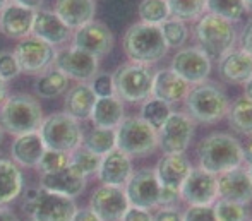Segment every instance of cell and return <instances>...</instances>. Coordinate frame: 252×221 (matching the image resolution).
Returning a JSON list of instances; mask_svg holds the SVG:
<instances>
[{
	"label": "cell",
	"instance_id": "681fc988",
	"mask_svg": "<svg viewBox=\"0 0 252 221\" xmlns=\"http://www.w3.org/2000/svg\"><path fill=\"white\" fill-rule=\"evenodd\" d=\"M9 2H14V3H19V5H24V7H30L33 10H38L41 9L45 0H9Z\"/></svg>",
	"mask_w": 252,
	"mask_h": 221
},
{
	"label": "cell",
	"instance_id": "6da1fadb",
	"mask_svg": "<svg viewBox=\"0 0 252 221\" xmlns=\"http://www.w3.org/2000/svg\"><path fill=\"white\" fill-rule=\"evenodd\" d=\"M197 158H199V168L213 175H220L242 166L246 163V149L233 135L213 132L202 139L197 149Z\"/></svg>",
	"mask_w": 252,
	"mask_h": 221
},
{
	"label": "cell",
	"instance_id": "f907efd6",
	"mask_svg": "<svg viewBox=\"0 0 252 221\" xmlns=\"http://www.w3.org/2000/svg\"><path fill=\"white\" fill-rule=\"evenodd\" d=\"M0 221H19L17 216L5 206H0Z\"/></svg>",
	"mask_w": 252,
	"mask_h": 221
},
{
	"label": "cell",
	"instance_id": "db71d44e",
	"mask_svg": "<svg viewBox=\"0 0 252 221\" xmlns=\"http://www.w3.org/2000/svg\"><path fill=\"white\" fill-rule=\"evenodd\" d=\"M7 98V88H5V81L0 79V105L5 101Z\"/></svg>",
	"mask_w": 252,
	"mask_h": 221
},
{
	"label": "cell",
	"instance_id": "3957f363",
	"mask_svg": "<svg viewBox=\"0 0 252 221\" xmlns=\"http://www.w3.org/2000/svg\"><path fill=\"white\" fill-rule=\"evenodd\" d=\"M43 120L41 106L33 96L16 95L0 105V127L3 132L23 135L36 132Z\"/></svg>",
	"mask_w": 252,
	"mask_h": 221
},
{
	"label": "cell",
	"instance_id": "f6af8a7d",
	"mask_svg": "<svg viewBox=\"0 0 252 221\" xmlns=\"http://www.w3.org/2000/svg\"><path fill=\"white\" fill-rule=\"evenodd\" d=\"M153 221H184V213L177 206H161L153 216Z\"/></svg>",
	"mask_w": 252,
	"mask_h": 221
},
{
	"label": "cell",
	"instance_id": "52a82bcc",
	"mask_svg": "<svg viewBox=\"0 0 252 221\" xmlns=\"http://www.w3.org/2000/svg\"><path fill=\"white\" fill-rule=\"evenodd\" d=\"M45 148L53 151L72 153L83 144V129L79 122L69 117L67 113H52L41 120L38 129Z\"/></svg>",
	"mask_w": 252,
	"mask_h": 221
},
{
	"label": "cell",
	"instance_id": "ee69618b",
	"mask_svg": "<svg viewBox=\"0 0 252 221\" xmlns=\"http://www.w3.org/2000/svg\"><path fill=\"white\" fill-rule=\"evenodd\" d=\"M184 221H216L213 206H189L184 213Z\"/></svg>",
	"mask_w": 252,
	"mask_h": 221
},
{
	"label": "cell",
	"instance_id": "b9f144b4",
	"mask_svg": "<svg viewBox=\"0 0 252 221\" xmlns=\"http://www.w3.org/2000/svg\"><path fill=\"white\" fill-rule=\"evenodd\" d=\"M91 89L96 95V98H108V96H115V89H113V79L112 74L101 72L91 79Z\"/></svg>",
	"mask_w": 252,
	"mask_h": 221
},
{
	"label": "cell",
	"instance_id": "ac0fdd59",
	"mask_svg": "<svg viewBox=\"0 0 252 221\" xmlns=\"http://www.w3.org/2000/svg\"><path fill=\"white\" fill-rule=\"evenodd\" d=\"M129 206L124 187L101 185L91 194L90 199V209L101 221H120Z\"/></svg>",
	"mask_w": 252,
	"mask_h": 221
},
{
	"label": "cell",
	"instance_id": "d6986e66",
	"mask_svg": "<svg viewBox=\"0 0 252 221\" xmlns=\"http://www.w3.org/2000/svg\"><path fill=\"white\" fill-rule=\"evenodd\" d=\"M216 182H218V199H226L246 206L252 201V180L246 165L220 173L216 175Z\"/></svg>",
	"mask_w": 252,
	"mask_h": 221
},
{
	"label": "cell",
	"instance_id": "816d5d0a",
	"mask_svg": "<svg viewBox=\"0 0 252 221\" xmlns=\"http://www.w3.org/2000/svg\"><path fill=\"white\" fill-rule=\"evenodd\" d=\"M246 168H247V172H249V177H251V180H252V142L249 144V148L246 149Z\"/></svg>",
	"mask_w": 252,
	"mask_h": 221
},
{
	"label": "cell",
	"instance_id": "9a60e30c",
	"mask_svg": "<svg viewBox=\"0 0 252 221\" xmlns=\"http://www.w3.org/2000/svg\"><path fill=\"white\" fill-rule=\"evenodd\" d=\"M53 67L63 74L67 79H74L77 83H88L98 74L100 60L86 52L74 48H63L57 52Z\"/></svg>",
	"mask_w": 252,
	"mask_h": 221
},
{
	"label": "cell",
	"instance_id": "d6a6232c",
	"mask_svg": "<svg viewBox=\"0 0 252 221\" xmlns=\"http://www.w3.org/2000/svg\"><path fill=\"white\" fill-rule=\"evenodd\" d=\"M83 148L94 153L98 156H105L112 149L117 148V134L115 129H103V127H93L86 135H83Z\"/></svg>",
	"mask_w": 252,
	"mask_h": 221
},
{
	"label": "cell",
	"instance_id": "7c38bea8",
	"mask_svg": "<svg viewBox=\"0 0 252 221\" xmlns=\"http://www.w3.org/2000/svg\"><path fill=\"white\" fill-rule=\"evenodd\" d=\"M55 55V46L45 43L43 40L33 36V34L21 38L14 50V57H16L19 70L26 74H41L50 69Z\"/></svg>",
	"mask_w": 252,
	"mask_h": 221
},
{
	"label": "cell",
	"instance_id": "836d02e7",
	"mask_svg": "<svg viewBox=\"0 0 252 221\" xmlns=\"http://www.w3.org/2000/svg\"><path fill=\"white\" fill-rule=\"evenodd\" d=\"M100 163H101V156L88 151L83 146H79L72 153H69V168L76 175L83 178H88L90 175H96L98 168H100Z\"/></svg>",
	"mask_w": 252,
	"mask_h": 221
},
{
	"label": "cell",
	"instance_id": "9c48e42d",
	"mask_svg": "<svg viewBox=\"0 0 252 221\" xmlns=\"http://www.w3.org/2000/svg\"><path fill=\"white\" fill-rule=\"evenodd\" d=\"M190 163L184 155H163L155 168L158 182L161 185L159 208L173 206L180 199V187L190 172Z\"/></svg>",
	"mask_w": 252,
	"mask_h": 221
},
{
	"label": "cell",
	"instance_id": "bcb514c9",
	"mask_svg": "<svg viewBox=\"0 0 252 221\" xmlns=\"http://www.w3.org/2000/svg\"><path fill=\"white\" fill-rule=\"evenodd\" d=\"M120 221H153V215L148 209H141V208H134L129 206V209L126 211V215L122 216Z\"/></svg>",
	"mask_w": 252,
	"mask_h": 221
},
{
	"label": "cell",
	"instance_id": "30bf717a",
	"mask_svg": "<svg viewBox=\"0 0 252 221\" xmlns=\"http://www.w3.org/2000/svg\"><path fill=\"white\" fill-rule=\"evenodd\" d=\"M76 209L74 199L43 189H38L36 197L23 202V211L33 221H70Z\"/></svg>",
	"mask_w": 252,
	"mask_h": 221
},
{
	"label": "cell",
	"instance_id": "ab89813d",
	"mask_svg": "<svg viewBox=\"0 0 252 221\" xmlns=\"http://www.w3.org/2000/svg\"><path fill=\"white\" fill-rule=\"evenodd\" d=\"M137 12H139L141 23L155 24V26H159L170 17V9L166 0H143L139 3Z\"/></svg>",
	"mask_w": 252,
	"mask_h": 221
},
{
	"label": "cell",
	"instance_id": "7dc6e473",
	"mask_svg": "<svg viewBox=\"0 0 252 221\" xmlns=\"http://www.w3.org/2000/svg\"><path fill=\"white\" fill-rule=\"evenodd\" d=\"M240 50H244L246 53L252 55V19H249L244 26L242 33H240Z\"/></svg>",
	"mask_w": 252,
	"mask_h": 221
},
{
	"label": "cell",
	"instance_id": "f1b7e54d",
	"mask_svg": "<svg viewBox=\"0 0 252 221\" xmlns=\"http://www.w3.org/2000/svg\"><path fill=\"white\" fill-rule=\"evenodd\" d=\"M24 190V178L21 168L14 161L0 158V206L16 201Z\"/></svg>",
	"mask_w": 252,
	"mask_h": 221
},
{
	"label": "cell",
	"instance_id": "44dd1931",
	"mask_svg": "<svg viewBox=\"0 0 252 221\" xmlns=\"http://www.w3.org/2000/svg\"><path fill=\"white\" fill-rule=\"evenodd\" d=\"M132 175V161L130 156H127L119 148L112 149L101 156L100 168H98V180L101 185H112V187H124L127 180Z\"/></svg>",
	"mask_w": 252,
	"mask_h": 221
},
{
	"label": "cell",
	"instance_id": "d590c367",
	"mask_svg": "<svg viewBox=\"0 0 252 221\" xmlns=\"http://www.w3.org/2000/svg\"><path fill=\"white\" fill-rule=\"evenodd\" d=\"M172 112V105L155 98V96H150L148 99H144L143 106H141V119L146 124H150L155 130H158Z\"/></svg>",
	"mask_w": 252,
	"mask_h": 221
},
{
	"label": "cell",
	"instance_id": "1f68e13d",
	"mask_svg": "<svg viewBox=\"0 0 252 221\" xmlns=\"http://www.w3.org/2000/svg\"><path fill=\"white\" fill-rule=\"evenodd\" d=\"M228 124L235 132L244 135H252V101L240 96L233 103H230L228 112Z\"/></svg>",
	"mask_w": 252,
	"mask_h": 221
},
{
	"label": "cell",
	"instance_id": "5b68a950",
	"mask_svg": "<svg viewBox=\"0 0 252 221\" xmlns=\"http://www.w3.org/2000/svg\"><path fill=\"white\" fill-rule=\"evenodd\" d=\"M187 115L199 124H216L226 117L230 101L225 91L216 84H197L186 98Z\"/></svg>",
	"mask_w": 252,
	"mask_h": 221
},
{
	"label": "cell",
	"instance_id": "8d00e7d4",
	"mask_svg": "<svg viewBox=\"0 0 252 221\" xmlns=\"http://www.w3.org/2000/svg\"><path fill=\"white\" fill-rule=\"evenodd\" d=\"M170 9V17H175L184 23L197 21L206 14V0H166Z\"/></svg>",
	"mask_w": 252,
	"mask_h": 221
},
{
	"label": "cell",
	"instance_id": "f35d334b",
	"mask_svg": "<svg viewBox=\"0 0 252 221\" xmlns=\"http://www.w3.org/2000/svg\"><path fill=\"white\" fill-rule=\"evenodd\" d=\"M213 213L216 221H249V209L246 204L216 199L213 202Z\"/></svg>",
	"mask_w": 252,
	"mask_h": 221
},
{
	"label": "cell",
	"instance_id": "484cf974",
	"mask_svg": "<svg viewBox=\"0 0 252 221\" xmlns=\"http://www.w3.org/2000/svg\"><path fill=\"white\" fill-rule=\"evenodd\" d=\"M40 184L43 190L74 199L84 192V189H86V178L76 175V173L67 166V168H63V170H59V172L43 173Z\"/></svg>",
	"mask_w": 252,
	"mask_h": 221
},
{
	"label": "cell",
	"instance_id": "7a4b0ae2",
	"mask_svg": "<svg viewBox=\"0 0 252 221\" xmlns=\"http://www.w3.org/2000/svg\"><path fill=\"white\" fill-rule=\"evenodd\" d=\"M124 52L129 57L130 62L144 63H156L166 55L168 46L159 26L146 23L132 24L124 34Z\"/></svg>",
	"mask_w": 252,
	"mask_h": 221
},
{
	"label": "cell",
	"instance_id": "4316f807",
	"mask_svg": "<svg viewBox=\"0 0 252 221\" xmlns=\"http://www.w3.org/2000/svg\"><path fill=\"white\" fill-rule=\"evenodd\" d=\"M94 10H96L94 0H55L53 12L65 26H69L70 30H77L93 21Z\"/></svg>",
	"mask_w": 252,
	"mask_h": 221
},
{
	"label": "cell",
	"instance_id": "e0dca14e",
	"mask_svg": "<svg viewBox=\"0 0 252 221\" xmlns=\"http://www.w3.org/2000/svg\"><path fill=\"white\" fill-rule=\"evenodd\" d=\"M72 46L100 60L113 48V33L105 23L93 19L84 26L77 28L76 33L72 34Z\"/></svg>",
	"mask_w": 252,
	"mask_h": 221
},
{
	"label": "cell",
	"instance_id": "74e56055",
	"mask_svg": "<svg viewBox=\"0 0 252 221\" xmlns=\"http://www.w3.org/2000/svg\"><path fill=\"white\" fill-rule=\"evenodd\" d=\"M159 30H161L163 40L168 48H182L187 43V38H189V28L187 23L175 17H168L165 23L159 24Z\"/></svg>",
	"mask_w": 252,
	"mask_h": 221
},
{
	"label": "cell",
	"instance_id": "7402d4cb",
	"mask_svg": "<svg viewBox=\"0 0 252 221\" xmlns=\"http://www.w3.org/2000/svg\"><path fill=\"white\" fill-rule=\"evenodd\" d=\"M36 10L19 3L9 2L0 12V31L7 38H26L31 34L33 19Z\"/></svg>",
	"mask_w": 252,
	"mask_h": 221
},
{
	"label": "cell",
	"instance_id": "f546056e",
	"mask_svg": "<svg viewBox=\"0 0 252 221\" xmlns=\"http://www.w3.org/2000/svg\"><path fill=\"white\" fill-rule=\"evenodd\" d=\"M90 119L93 120L94 127L117 129L124 120V101L117 96L98 98Z\"/></svg>",
	"mask_w": 252,
	"mask_h": 221
},
{
	"label": "cell",
	"instance_id": "e575fe53",
	"mask_svg": "<svg viewBox=\"0 0 252 221\" xmlns=\"http://www.w3.org/2000/svg\"><path fill=\"white\" fill-rule=\"evenodd\" d=\"M246 10V0H206V12L223 17L233 24L242 19Z\"/></svg>",
	"mask_w": 252,
	"mask_h": 221
},
{
	"label": "cell",
	"instance_id": "277c9868",
	"mask_svg": "<svg viewBox=\"0 0 252 221\" xmlns=\"http://www.w3.org/2000/svg\"><path fill=\"white\" fill-rule=\"evenodd\" d=\"M194 36H196L199 48L206 52L209 59H220L226 52L233 50L237 40V30L233 23L218 17L215 14H202L197 19L194 28Z\"/></svg>",
	"mask_w": 252,
	"mask_h": 221
},
{
	"label": "cell",
	"instance_id": "60d3db41",
	"mask_svg": "<svg viewBox=\"0 0 252 221\" xmlns=\"http://www.w3.org/2000/svg\"><path fill=\"white\" fill-rule=\"evenodd\" d=\"M69 166V153L62 151H53V149H45L43 156H41L40 163L36 168L40 170V173H53L63 170Z\"/></svg>",
	"mask_w": 252,
	"mask_h": 221
},
{
	"label": "cell",
	"instance_id": "ffe728a7",
	"mask_svg": "<svg viewBox=\"0 0 252 221\" xmlns=\"http://www.w3.org/2000/svg\"><path fill=\"white\" fill-rule=\"evenodd\" d=\"M31 34L43 40L45 43L57 46L67 43L72 38V30L69 26H65L53 10L38 9L34 12Z\"/></svg>",
	"mask_w": 252,
	"mask_h": 221
},
{
	"label": "cell",
	"instance_id": "9f6ffc18",
	"mask_svg": "<svg viewBox=\"0 0 252 221\" xmlns=\"http://www.w3.org/2000/svg\"><path fill=\"white\" fill-rule=\"evenodd\" d=\"M246 5H247V10H252V0H246Z\"/></svg>",
	"mask_w": 252,
	"mask_h": 221
},
{
	"label": "cell",
	"instance_id": "11a10c76",
	"mask_svg": "<svg viewBox=\"0 0 252 221\" xmlns=\"http://www.w3.org/2000/svg\"><path fill=\"white\" fill-rule=\"evenodd\" d=\"M7 3H9V0H0V12H2V10H3V7H5Z\"/></svg>",
	"mask_w": 252,
	"mask_h": 221
},
{
	"label": "cell",
	"instance_id": "83f0119b",
	"mask_svg": "<svg viewBox=\"0 0 252 221\" xmlns=\"http://www.w3.org/2000/svg\"><path fill=\"white\" fill-rule=\"evenodd\" d=\"M96 95L88 83H77L76 86L65 91V99H63V110L74 120H88L93 112V106L96 103Z\"/></svg>",
	"mask_w": 252,
	"mask_h": 221
},
{
	"label": "cell",
	"instance_id": "8fae6325",
	"mask_svg": "<svg viewBox=\"0 0 252 221\" xmlns=\"http://www.w3.org/2000/svg\"><path fill=\"white\" fill-rule=\"evenodd\" d=\"M194 120L184 112H172L158 129V148L165 155H184L194 137Z\"/></svg>",
	"mask_w": 252,
	"mask_h": 221
},
{
	"label": "cell",
	"instance_id": "4dcf8cb0",
	"mask_svg": "<svg viewBox=\"0 0 252 221\" xmlns=\"http://www.w3.org/2000/svg\"><path fill=\"white\" fill-rule=\"evenodd\" d=\"M34 89L41 98H57V96L63 95L69 89V79L63 76L60 70L55 67H50L45 72L38 74V79L34 83Z\"/></svg>",
	"mask_w": 252,
	"mask_h": 221
},
{
	"label": "cell",
	"instance_id": "c3c4849f",
	"mask_svg": "<svg viewBox=\"0 0 252 221\" xmlns=\"http://www.w3.org/2000/svg\"><path fill=\"white\" fill-rule=\"evenodd\" d=\"M70 221H101V220L90 208H83V209H76V213H74Z\"/></svg>",
	"mask_w": 252,
	"mask_h": 221
},
{
	"label": "cell",
	"instance_id": "8992f818",
	"mask_svg": "<svg viewBox=\"0 0 252 221\" xmlns=\"http://www.w3.org/2000/svg\"><path fill=\"white\" fill-rule=\"evenodd\" d=\"M153 70L150 65L137 62L122 63L112 74L115 96L127 103H141L151 96Z\"/></svg>",
	"mask_w": 252,
	"mask_h": 221
},
{
	"label": "cell",
	"instance_id": "cb8c5ba5",
	"mask_svg": "<svg viewBox=\"0 0 252 221\" xmlns=\"http://www.w3.org/2000/svg\"><path fill=\"white\" fill-rule=\"evenodd\" d=\"M218 74L225 83L244 84L252 77V55L244 50H230L218 59Z\"/></svg>",
	"mask_w": 252,
	"mask_h": 221
},
{
	"label": "cell",
	"instance_id": "7bdbcfd3",
	"mask_svg": "<svg viewBox=\"0 0 252 221\" xmlns=\"http://www.w3.org/2000/svg\"><path fill=\"white\" fill-rule=\"evenodd\" d=\"M19 65L16 62V57L10 52H0V79L10 81L19 74Z\"/></svg>",
	"mask_w": 252,
	"mask_h": 221
},
{
	"label": "cell",
	"instance_id": "4fadbf2b",
	"mask_svg": "<svg viewBox=\"0 0 252 221\" xmlns=\"http://www.w3.org/2000/svg\"><path fill=\"white\" fill-rule=\"evenodd\" d=\"M170 69L180 76L187 84L197 86L209 77L213 69L211 59L202 52L199 46H182L173 55Z\"/></svg>",
	"mask_w": 252,
	"mask_h": 221
},
{
	"label": "cell",
	"instance_id": "5bb4252c",
	"mask_svg": "<svg viewBox=\"0 0 252 221\" xmlns=\"http://www.w3.org/2000/svg\"><path fill=\"white\" fill-rule=\"evenodd\" d=\"M127 201L134 208L141 209H153L159 206V194H161V185L158 182L155 170L153 168H141L132 172V175L124 185Z\"/></svg>",
	"mask_w": 252,
	"mask_h": 221
},
{
	"label": "cell",
	"instance_id": "680465c9",
	"mask_svg": "<svg viewBox=\"0 0 252 221\" xmlns=\"http://www.w3.org/2000/svg\"><path fill=\"white\" fill-rule=\"evenodd\" d=\"M31 221H33V220H31Z\"/></svg>",
	"mask_w": 252,
	"mask_h": 221
},
{
	"label": "cell",
	"instance_id": "2e32d148",
	"mask_svg": "<svg viewBox=\"0 0 252 221\" xmlns=\"http://www.w3.org/2000/svg\"><path fill=\"white\" fill-rule=\"evenodd\" d=\"M180 199L189 206H213L218 199V182L216 175L202 168H190L189 175L180 187Z\"/></svg>",
	"mask_w": 252,
	"mask_h": 221
},
{
	"label": "cell",
	"instance_id": "ba28073f",
	"mask_svg": "<svg viewBox=\"0 0 252 221\" xmlns=\"http://www.w3.org/2000/svg\"><path fill=\"white\" fill-rule=\"evenodd\" d=\"M117 148L127 156H146L158 148V130L141 117H127L115 129Z\"/></svg>",
	"mask_w": 252,
	"mask_h": 221
},
{
	"label": "cell",
	"instance_id": "d4e9b609",
	"mask_svg": "<svg viewBox=\"0 0 252 221\" xmlns=\"http://www.w3.org/2000/svg\"><path fill=\"white\" fill-rule=\"evenodd\" d=\"M45 149L47 148L41 141V135L36 130V132L16 135L12 146H10V156H12V161L16 165L36 168Z\"/></svg>",
	"mask_w": 252,
	"mask_h": 221
},
{
	"label": "cell",
	"instance_id": "f5cc1de1",
	"mask_svg": "<svg viewBox=\"0 0 252 221\" xmlns=\"http://www.w3.org/2000/svg\"><path fill=\"white\" fill-rule=\"evenodd\" d=\"M244 98H247L249 101H252V77L244 83Z\"/></svg>",
	"mask_w": 252,
	"mask_h": 221
},
{
	"label": "cell",
	"instance_id": "603a6c76",
	"mask_svg": "<svg viewBox=\"0 0 252 221\" xmlns=\"http://www.w3.org/2000/svg\"><path fill=\"white\" fill-rule=\"evenodd\" d=\"M190 91V84H187L180 76H177L172 69H161L153 74V89L151 96L161 101L173 105L187 98Z\"/></svg>",
	"mask_w": 252,
	"mask_h": 221
},
{
	"label": "cell",
	"instance_id": "6f0895ef",
	"mask_svg": "<svg viewBox=\"0 0 252 221\" xmlns=\"http://www.w3.org/2000/svg\"><path fill=\"white\" fill-rule=\"evenodd\" d=\"M2 142H3V129L0 127V144H2Z\"/></svg>",
	"mask_w": 252,
	"mask_h": 221
}]
</instances>
